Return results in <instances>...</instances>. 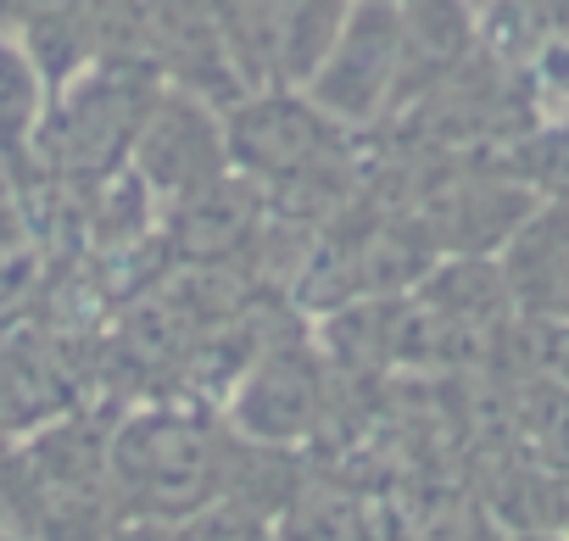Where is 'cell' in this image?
Wrapping results in <instances>:
<instances>
[{
    "label": "cell",
    "mask_w": 569,
    "mask_h": 541,
    "mask_svg": "<svg viewBox=\"0 0 569 541\" xmlns=\"http://www.w3.org/2000/svg\"><path fill=\"white\" fill-rule=\"evenodd\" d=\"M402 73V7L397 0H352V12L308 79V107L319 118L369 123Z\"/></svg>",
    "instance_id": "6da1fadb"
},
{
    "label": "cell",
    "mask_w": 569,
    "mask_h": 541,
    "mask_svg": "<svg viewBox=\"0 0 569 541\" xmlns=\"http://www.w3.org/2000/svg\"><path fill=\"white\" fill-rule=\"evenodd\" d=\"M157 112L151 79L140 68H96L73 84L62 112L51 118V151L68 173H107L129 157L146 118Z\"/></svg>",
    "instance_id": "7a4b0ae2"
},
{
    "label": "cell",
    "mask_w": 569,
    "mask_h": 541,
    "mask_svg": "<svg viewBox=\"0 0 569 541\" xmlns=\"http://www.w3.org/2000/svg\"><path fill=\"white\" fill-rule=\"evenodd\" d=\"M223 129L218 118L190 101V96H168L157 101V112L146 118L140 129V157H134V173L146 190H162V196H190L212 179H223Z\"/></svg>",
    "instance_id": "3957f363"
},
{
    "label": "cell",
    "mask_w": 569,
    "mask_h": 541,
    "mask_svg": "<svg viewBox=\"0 0 569 541\" xmlns=\"http://www.w3.org/2000/svg\"><path fill=\"white\" fill-rule=\"evenodd\" d=\"M223 146H234V162L251 168V173H268V179H291V173H308L325 146H330V118H319L308 101L297 96H251Z\"/></svg>",
    "instance_id": "277c9868"
},
{
    "label": "cell",
    "mask_w": 569,
    "mask_h": 541,
    "mask_svg": "<svg viewBox=\"0 0 569 541\" xmlns=\"http://www.w3.org/2000/svg\"><path fill=\"white\" fill-rule=\"evenodd\" d=\"M257 223V201L246 184L234 179H212L190 196H179V218H173V234H179V251L184 257H223L234 251Z\"/></svg>",
    "instance_id": "5b68a950"
},
{
    "label": "cell",
    "mask_w": 569,
    "mask_h": 541,
    "mask_svg": "<svg viewBox=\"0 0 569 541\" xmlns=\"http://www.w3.org/2000/svg\"><path fill=\"white\" fill-rule=\"evenodd\" d=\"M352 0H279V40H273V73L284 84H308L319 62L330 57Z\"/></svg>",
    "instance_id": "8992f818"
},
{
    "label": "cell",
    "mask_w": 569,
    "mask_h": 541,
    "mask_svg": "<svg viewBox=\"0 0 569 541\" xmlns=\"http://www.w3.org/2000/svg\"><path fill=\"white\" fill-rule=\"evenodd\" d=\"M46 129V73L34 68V57L0 34V162H23L29 146H40Z\"/></svg>",
    "instance_id": "52a82bcc"
},
{
    "label": "cell",
    "mask_w": 569,
    "mask_h": 541,
    "mask_svg": "<svg viewBox=\"0 0 569 541\" xmlns=\"http://www.w3.org/2000/svg\"><path fill=\"white\" fill-rule=\"evenodd\" d=\"M308 369L313 363L297 358V352H279V358L257 363L246 374V385H240V408L246 413L251 408H268V424H279V413H308V397H319Z\"/></svg>",
    "instance_id": "ba28073f"
}]
</instances>
